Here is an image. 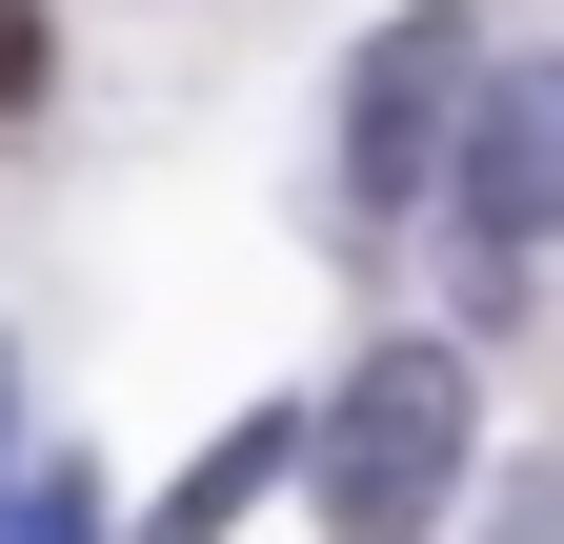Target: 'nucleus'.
Here are the masks:
<instances>
[{"mask_svg": "<svg viewBox=\"0 0 564 544\" xmlns=\"http://www.w3.org/2000/svg\"><path fill=\"white\" fill-rule=\"evenodd\" d=\"M444 101H464V0H423V21L343 81V182L403 202V182H444Z\"/></svg>", "mask_w": 564, "mask_h": 544, "instance_id": "nucleus-3", "label": "nucleus"}, {"mask_svg": "<svg viewBox=\"0 0 564 544\" xmlns=\"http://www.w3.org/2000/svg\"><path fill=\"white\" fill-rule=\"evenodd\" d=\"M282 444H303V424H282V403H262V424H223V444H202V485L162 504V544H223V524H242V504L282 485Z\"/></svg>", "mask_w": 564, "mask_h": 544, "instance_id": "nucleus-4", "label": "nucleus"}, {"mask_svg": "<svg viewBox=\"0 0 564 544\" xmlns=\"http://www.w3.org/2000/svg\"><path fill=\"white\" fill-rule=\"evenodd\" d=\"M464 242H484V303H505V262L564 242V61H505L464 121Z\"/></svg>", "mask_w": 564, "mask_h": 544, "instance_id": "nucleus-2", "label": "nucleus"}, {"mask_svg": "<svg viewBox=\"0 0 564 544\" xmlns=\"http://www.w3.org/2000/svg\"><path fill=\"white\" fill-rule=\"evenodd\" d=\"M0 424H21V363H0Z\"/></svg>", "mask_w": 564, "mask_h": 544, "instance_id": "nucleus-7", "label": "nucleus"}, {"mask_svg": "<svg viewBox=\"0 0 564 544\" xmlns=\"http://www.w3.org/2000/svg\"><path fill=\"white\" fill-rule=\"evenodd\" d=\"M444 485H464V344H383L323 403V524L343 544H423Z\"/></svg>", "mask_w": 564, "mask_h": 544, "instance_id": "nucleus-1", "label": "nucleus"}, {"mask_svg": "<svg viewBox=\"0 0 564 544\" xmlns=\"http://www.w3.org/2000/svg\"><path fill=\"white\" fill-rule=\"evenodd\" d=\"M0 101H41V0H0Z\"/></svg>", "mask_w": 564, "mask_h": 544, "instance_id": "nucleus-6", "label": "nucleus"}, {"mask_svg": "<svg viewBox=\"0 0 564 544\" xmlns=\"http://www.w3.org/2000/svg\"><path fill=\"white\" fill-rule=\"evenodd\" d=\"M0 544H101V504H82V464H61V485H21V504H0Z\"/></svg>", "mask_w": 564, "mask_h": 544, "instance_id": "nucleus-5", "label": "nucleus"}]
</instances>
